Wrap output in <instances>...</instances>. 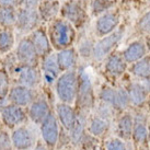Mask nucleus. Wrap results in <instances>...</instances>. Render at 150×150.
<instances>
[{
    "label": "nucleus",
    "mask_w": 150,
    "mask_h": 150,
    "mask_svg": "<svg viewBox=\"0 0 150 150\" xmlns=\"http://www.w3.org/2000/svg\"><path fill=\"white\" fill-rule=\"evenodd\" d=\"M56 62L60 71H70L77 66L78 54L72 47H68L65 50H59L56 54Z\"/></svg>",
    "instance_id": "17"
},
{
    "label": "nucleus",
    "mask_w": 150,
    "mask_h": 150,
    "mask_svg": "<svg viewBox=\"0 0 150 150\" xmlns=\"http://www.w3.org/2000/svg\"><path fill=\"white\" fill-rule=\"evenodd\" d=\"M123 35H124V28H121V29L115 30L113 33L101 38L99 42L94 44L93 53H92L93 58L98 62L103 60L106 56L110 55L113 48L120 43Z\"/></svg>",
    "instance_id": "5"
},
{
    "label": "nucleus",
    "mask_w": 150,
    "mask_h": 150,
    "mask_svg": "<svg viewBox=\"0 0 150 150\" xmlns=\"http://www.w3.org/2000/svg\"><path fill=\"white\" fill-rule=\"evenodd\" d=\"M30 41L32 42L34 48L36 50V53L40 57H46L50 54L52 50V45H50V38L47 35V32L43 28H38L30 33Z\"/></svg>",
    "instance_id": "12"
},
{
    "label": "nucleus",
    "mask_w": 150,
    "mask_h": 150,
    "mask_svg": "<svg viewBox=\"0 0 150 150\" xmlns=\"http://www.w3.org/2000/svg\"><path fill=\"white\" fill-rule=\"evenodd\" d=\"M93 47H94V44L90 40H84L79 46V54L82 57H90L93 53Z\"/></svg>",
    "instance_id": "34"
},
{
    "label": "nucleus",
    "mask_w": 150,
    "mask_h": 150,
    "mask_svg": "<svg viewBox=\"0 0 150 150\" xmlns=\"http://www.w3.org/2000/svg\"><path fill=\"white\" fill-rule=\"evenodd\" d=\"M147 46H148V50H150V38L147 40Z\"/></svg>",
    "instance_id": "41"
},
{
    "label": "nucleus",
    "mask_w": 150,
    "mask_h": 150,
    "mask_svg": "<svg viewBox=\"0 0 150 150\" xmlns=\"http://www.w3.org/2000/svg\"><path fill=\"white\" fill-rule=\"evenodd\" d=\"M83 122L77 117L75 126L70 130L71 139H72V142H75V144H79L81 142V138H82V135H83Z\"/></svg>",
    "instance_id": "32"
},
{
    "label": "nucleus",
    "mask_w": 150,
    "mask_h": 150,
    "mask_svg": "<svg viewBox=\"0 0 150 150\" xmlns=\"http://www.w3.org/2000/svg\"><path fill=\"white\" fill-rule=\"evenodd\" d=\"M56 93L62 103L71 104L77 99L78 74L75 70L65 71L56 80Z\"/></svg>",
    "instance_id": "2"
},
{
    "label": "nucleus",
    "mask_w": 150,
    "mask_h": 150,
    "mask_svg": "<svg viewBox=\"0 0 150 150\" xmlns=\"http://www.w3.org/2000/svg\"><path fill=\"white\" fill-rule=\"evenodd\" d=\"M138 28L142 32L145 33H150V11L144 16L138 22Z\"/></svg>",
    "instance_id": "36"
},
{
    "label": "nucleus",
    "mask_w": 150,
    "mask_h": 150,
    "mask_svg": "<svg viewBox=\"0 0 150 150\" xmlns=\"http://www.w3.org/2000/svg\"><path fill=\"white\" fill-rule=\"evenodd\" d=\"M142 150H145V149H142Z\"/></svg>",
    "instance_id": "44"
},
{
    "label": "nucleus",
    "mask_w": 150,
    "mask_h": 150,
    "mask_svg": "<svg viewBox=\"0 0 150 150\" xmlns=\"http://www.w3.org/2000/svg\"><path fill=\"white\" fill-rule=\"evenodd\" d=\"M47 35L50 45L59 52L70 47L76 38V31L74 25L68 21L64 20L63 18H57L50 23Z\"/></svg>",
    "instance_id": "1"
},
{
    "label": "nucleus",
    "mask_w": 150,
    "mask_h": 150,
    "mask_svg": "<svg viewBox=\"0 0 150 150\" xmlns=\"http://www.w3.org/2000/svg\"><path fill=\"white\" fill-rule=\"evenodd\" d=\"M13 72L16 74L18 83L30 89L38 88L42 81V74L36 66H24L18 64L13 68Z\"/></svg>",
    "instance_id": "7"
},
{
    "label": "nucleus",
    "mask_w": 150,
    "mask_h": 150,
    "mask_svg": "<svg viewBox=\"0 0 150 150\" xmlns=\"http://www.w3.org/2000/svg\"><path fill=\"white\" fill-rule=\"evenodd\" d=\"M23 4V0H0V7H11V8H20Z\"/></svg>",
    "instance_id": "38"
},
{
    "label": "nucleus",
    "mask_w": 150,
    "mask_h": 150,
    "mask_svg": "<svg viewBox=\"0 0 150 150\" xmlns=\"http://www.w3.org/2000/svg\"><path fill=\"white\" fill-rule=\"evenodd\" d=\"M114 6H115V1L113 0H92L90 4V10L94 17H99L114 8Z\"/></svg>",
    "instance_id": "26"
},
{
    "label": "nucleus",
    "mask_w": 150,
    "mask_h": 150,
    "mask_svg": "<svg viewBox=\"0 0 150 150\" xmlns=\"http://www.w3.org/2000/svg\"><path fill=\"white\" fill-rule=\"evenodd\" d=\"M134 121L129 114L123 115L118 121V133L123 138H129L133 134Z\"/></svg>",
    "instance_id": "27"
},
{
    "label": "nucleus",
    "mask_w": 150,
    "mask_h": 150,
    "mask_svg": "<svg viewBox=\"0 0 150 150\" xmlns=\"http://www.w3.org/2000/svg\"><path fill=\"white\" fill-rule=\"evenodd\" d=\"M64 20L76 28H81L87 21V12L79 0H68L60 6V12Z\"/></svg>",
    "instance_id": "3"
},
{
    "label": "nucleus",
    "mask_w": 150,
    "mask_h": 150,
    "mask_svg": "<svg viewBox=\"0 0 150 150\" xmlns=\"http://www.w3.org/2000/svg\"><path fill=\"white\" fill-rule=\"evenodd\" d=\"M17 21V9L11 7H0V25L4 29H11Z\"/></svg>",
    "instance_id": "24"
},
{
    "label": "nucleus",
    "mask_w": 150,
    "mask_h": 150,
    "mask_svg": "<svg viewBox=\"0 0 150 150\" xmlns=\"http://www.w3.org/2000/svg\"><path fill=\"white\" fill-rule=\"evenodd\" d=\"M16 58L20 65L24 66H36L40 56L34 48L29 38H23L19 42L16 50Z\"/></svg>",
    "instance_id": "8"
},
{
    "label": "nucleus",
    "mask_w": 150,
    "mask_h": 150,
    "mask_svg": "<svg viewBox=\"0 0 150 150\" xmlns=\"http://www.w3.org/2000/svg\"><path fill=\"white\" fill-rule=\"evenodd\" d=\"M41 133L46 146H48L50 148H54L58 142L59 130L57 118L52 112L41 124Z\"/></svg>",
    "instance_id": "10"
},
{
    "label": "nucleus",
    "mask_w": 150,
    "mask_h": 150,
    "mask_svg": "<svg viewBox=\"0 0 150 150\" xmlns=\"http://www.w3.org/2000/svg\"><path fill=\"white\" fill-rule=\"evenodd\" d=\"M130 103L129 101V96L128 92L126 91L125 89L120 88L115 90V98H114V102H113L112 106L116 110H124L128 106Z\"/></svg>",
    "instance_id": "29"
},
{
    "label": "nucleus",
    "mask_w": 150,
    "mask_h": 150,
    "mask_svg": "<svg viewBox=\"0 0 150 150\" xmlns=\"http://www.w3.org/2000/svg\"><path fill=\"white\" fill-rule=\"evenodd\" d=\"M130 71L138 78L150 80V56H145L140 60L136 62Z\"/></svg>",
    "instance_id": "23"
},
{
    "label": "nucleus",
    "mask_w": 150,
    "mask_h": 150,
    "mask_svg": "<svg viewBox=\"0 0 150 150\" xmlns=\"http://www.w3.org/2000/svg\"><path fill=\"white\" fill-rule=\"evenodd\" d=\"M40 2H41L40 0H23L22 7L25 9H31V10H38Z\"/></svg>",
    "instance_id": "39"
},
{
    "label": "nucleus",
    "mask_w": 150,
    "mask_h": 150,
    "mask_svg": "<svg viewBox=\"0 0 150 150\" xmlns=\"http://www.w3.org/2000/svg\"><path fill=\"white\" fill-rule=\"evenodd\" d=\"M9 75L6 70H0V99H6L9 93Z\"/></svg>",
    "instance_id": "31"
},
{
    "label": "nucleus",
    "mask_w": 150,
    "mask_h": 150,
    "mask_svg": "<svg viewBox=\"0 0 150 150\" xmlns=\"http://www.w3.org/2000/svg\"><path fill=\"white\" fill-rule=\"evenodd\" d=\"M106 150H125V144L121 139H111L106 145Z\"/></svg>",
    "instance_id": "37"
},
{
    "label": "nucleus",
    "mask_w": 150,
    "mask_h": 150,
    "mask_svg": "<svg viewBox=\"0 0 150 150\" xmlns=\"http://www.w3.org/2000/svg\"><path fill=\"white\" fill-rule=\"evenodd\" d=\"M60 2L58 0H50V1H43L40 2L38 8V16L43 22H52L57 19L60 12Z\"/></svg>",
    "instance_id": "19"
},
{
    "label": "nucleus",
    "mask_w": 150,
    "mask_h": 150,
    "mask_svg": "<svg viewBox=\"0 0 150 150\" xmlns=\"http://www.w3.org/2000/svg\"><path fill=\"white\" fill-rule=\"evenodd\" d=\"M11 104L18 106H26L31 104L35 100V92L34 89H30L28 87L18 84L9 90L8 96Z\"/></svg>",
    "instance_id": "11"
},
{
    "label": "nucleus",
    "mask_w": 150,
    "mask_h": 150,
    "mask_svg": "<svg viewBox=\"0 0 150 150\" xmlns=\"http://www.w3.org/2000/svg\"><path fill=\"white\" fill-rule=\"evenodd\" d=\"M12 142L6 132H0V150H11Z\"/></svg>",
    "instance_id": "35"
},
{
    "label": "nucleus",
    "mask_w": 150,
    "mask_h": 150,
    "mask_svg": "<svg viewBox=\"0 0 150 150\" xmlns=\"http://www.w3.org/2000/svg\"><path fill=\"white\" fill-rule=\"evenodd\" d=\"M41 2H43V1H50V0H40Z\"/></svg>",
    "instance_id": "42"
},
{
    "label": "nucleus",
    "mask_w": 150,
    "mask_h": 150,
    "mask_svg": "<svg viewBox=\"0 0 150 150\" xmlns=\"http://www.w3.org/2000/svg\"><path fill=\"white\" fill-rule=\"evenodd\" d=\"M14 33L11 29L0 30V54L4 55L9 53L14 46Z\"/></svg>",
    "instance_id": "25"
},
{
    "label": "nucleus",
    "mask_w": 150,
    "mask_h": 150,
    "mask_svg": "<svg viewBox=\"0 0 150 150\" xmlns=\"http://www.w3.org/2000/svg\"><path fill=\"white\" fill-rule=\"evenodd\" d=\"M12 146L18 150H28L33 146L34 137L29 128L20 126L13 130L11 135Z\"/></svg>",
    "instance_id": "14"
},
{
    "label": "nucleus",
    "mask_w": 150,
    "mask_h": 150,
    "mask_svg": "<svg viewBox=\"0 0 150 150\" xmlns=\"http://www.w3.org/2000/svg\"><path fill=\"white\" fill-rule=\"evenodd\" d=\"M78 104L81 108H90L93 105V87L90 76L84 68H80L78 74Z\"/></svg>",
    "instance_id": "6"
},
{
    "label": "nucleus",
    "mask_w": 150,
    "mask_h": 150,
    "mask_svg": "<svg viewBox=\"0 0 150 150\" xmlns=\"http://www.w3.org/2000/svg\"><path fill=\"white\" fill-rule=\"evenodd\" d=\"M50 113L48 102L44 98H38L31 103L29 108V116L35 124H42Z\"/></svg>",
    "instance_id": "16"
},
{
    "label": "nucleus",
    "mask_w": 150,
    "mask_h": 150,
    "mask_svg": "<svg viewBox=\"0 0 150 150\" xmlns=\"http://www.w3.org/2000/svg\"><path fill=\"white\" fill-rule=\"evenodd\" d=\"M1 118L7 127L13 128V127L22 124L26 120V114L21 106L10 104L6 105L1 110Z\"/></svg>",
    "instance_id": "13"
},
{
    "label": "nucleus",
    "mask_w": 150,
    "mask_h": 150,
    "mask_svg": "<svg viewBox=\"0 0 150 150\" xmlns=\"http://www.w3.org/2000/svg\"><path fill=\"white\" fill-rule=\"evenodd\" d=\"M122 1H124V2H127V1H129V0H122Z\"/></svg>",
    "instance_id": "43"
},
{
    "label": "nucleus",
    "mask_w": 150,
    "mask_h": 150,
    "mask_svg": "<svg viewBox=\"0 0 150 150\" xmlns=\"http://www.w3.org/2000/svg\"><path fill=\"white\" fill-rule=\"evenodd\" d=\"M100 98L104 103H108L112 106L115 98V89L111 87H103L100 92Z\"/></svg>",
    "instance_id": "33"
},
{
    "label": "nucleus",
    "mask_w": 150,
    "mask_h": 150,
    "mask_svg": "<svg viewBox=\"0 0 150 150\" xmlns=\"http://www.w3.org/2000/svg\"><path fill=\"white\" fill-rule=\"evenodd\" d=\"M42 74L43 79L47 84H53L56 82L57 78L60 76V69L56 62V55L50 54L43 58Z\"/></svg>",
    "instance_id": "15"
},
{
    "label": "nucleus",
    "mask_w": 150,
    "mask_h": 150,
    "mask_svg": "<svg viewBox=\"0 0 150 150\" xmlns=\"http://www.w3.org/2000/svg\"><path fill=\"white\" fill-rule=\"evenodd\" d=\"M146 55V46L142 42H134L124 50L123 58L126 63H136L145 57Z\"/></svg>",
    "instance_id": "22"
},
{
    "label": "nucleus",
    "mask_w": 150,
    "mask_h": 150,
    "mask_svg": "<svg viewBox=\"0 0 150 150\" xmlns=\"http://www.w3.org/2000/svg\"><path fill=\"white\" fill-rule=\"evenodd\" d=\"M121 18L117 11H108L98 18L96 22V34L104 38L108 34L113 33L120 24Z\"/></svg>",
    "instance_id": "9"
},
{
    "label": "nucleus",
    "mask_w": 150,
    "mask_h": 150,
    "mask_svg": "<svg viewBox=\"0 0 150 150\" xmlns=\"http://www.w3.org/2000/svg\"><path fill=\"white\" fill-rule=\"evenodd\" d=\"M33 150H47V148H46V146L44 145V144H42V142H38L36 146L34 147Z\"/></svg>",
    "instance_id": "40"
},
{
    "label": "nucleus",
    "mask_w": 150,
    "mask_h": 150,
    "mask_svg": "<svg viewBox=\"0 0 150 150\" xmlns=\"http://www.w3.org/2000/svg\"><path fill=\"white\" fill-rule=\"evenodd\" d=\"M108 127V124L105 118L102 117H94L92 118L90 122V126H89V132L93 135V136H101L106 132Z\"/></svg>",
    "instance_id": "30"
},
{
    "label": "nucleus",
    "mask_w": 150,
    "mask_h": 150,
    "mask_svg": "<svg viewBox=\"0 0 150 150\" xmlns=\"http://www.w3.org/2000/svg\"><path fill=\"white\" fill-rule=\"evenodd\" d=\"M56 113H57V116H58L62 125L64 126V128H66L67 130H71L76 124L77 116H76L75 111L70 106V104H66V103L57 104Z\"/></svg>",
    "instance_id": "21"
},
{
    "label": "nucleus",
    "mask_w": 150,
    "mask_h": 150,
    "mask_svg": "<svg viewBox=\"0 0 150 150\" xmlns=\"http://www.w3.org/2000/svg\"><path fill=\"white\" fill-rule=\"evenodd\" d=\"M134 139L137 142H144L148 138V129L145 125V121L140 120V116H137L136 121L134 123V130H133Z\"/></svg>",
    "instance_id": "28"
},
{
    "label": "nucleus",
    "mask_w": 150,
    "mask_h": 150,
    "mask_svg": "<svg viewBox=\"0 0 150 150\" xmlns=\"http://www.w3.org/2000/svg\"><path fill=\"white\" fill-rule=\"evenodd\" d=\"M105 71L112 77H120L126 71L127 63L123 56L118 54H110L105 62Z\"/></svg>",
    "instance_id": "20"
},
{
    "label": "nucleus",
    "mask_w": 150,
    "mask_h": 150,
    "mask_svg": "<svg viewBox=\"0 0 150 150\" xmlns=\"http://www.w3.org/2000/svg\"><path fill=\"white\" fill-rule=\"evenodd\" d=\"M150 91V80H146V82H133L129 86L128 96L130 103L136 106L142 105L147 99V94Z\"/></svg>",
    "instance_id": "18"
},
{
    "label": "nucleus",
    "mask_w": 150,
    "mask_h": 150,
    "mask_svg": "<svg viewBox=\"0 0 150 150\" xmlns=\"http://www.w3.org/2000/svg\"><path fill=\"white\" fill-rule=\"evenodd\" d=\"M41 18L38 16V10L25 9L23 7L17 9V21L14 28L18 32L22 34L32 33L34 30L40 28Z\"/></svg>",
    "instance_id": "4"
}]
</instances>
